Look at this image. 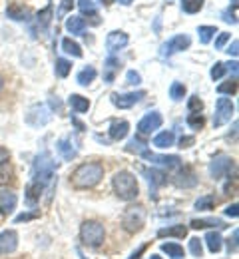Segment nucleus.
Masks as SVG:
<instances>
[{"label":"nucleus","mask_w":239,"mask_h":259,"mask_svg":"<svg viewBox=\"0 0 239 259\" xmlns=\"http://www.w3.org/2000/svg\"><path fill=\"white\" fill-rule=\"evenodd\" d=\"M183 96H185V86L181 82H173L170 86V98L173 102H179L183 100Z\"/></svg>","instance_id":"37"},{"label":"nucleus","mask_w":239,"mask_h":259,"mask_svg":"<svg viewBox=\"0 0 239 259\" xmlns=\"http://www.w3.org/2000/svg\"><path fill=\"white\" fill-rule=\"evenodd\" d=\"M80 239L84 245L88 247H100L106 239V231L104 226L98 222H84L80 227Z\"/></svg>","instance_id":"4"},{"label":"nucleus","mask_w":239,"mask_h":259,"mask_svg":"<svg viewBox=\"0 0 239 259\" xmlns=\"http://www.w3.org/2000/svg\"><path fill=\"white\" fill-rule=\"evenodd\" d=\"M213 205H215V197L213 195H204V197H200L196 201V209H200V211H209V209H213Z\"/></svg>","instance_id":"36"},{"label":"nucleus","mask_w":239,"mask_h":259,"mask_svg":"<svg viewBox=\"0 0 239 259\" xmlns=\"http://www.w3.org/2000/svg\"><path fill=\"white\" fill-rule=\"evenodd\" d=\"M237 209H239L237 203H231V205H227V207H225V215H229V218H237L239 215Z\"/></svg>","instance_id":"51"},{"label":"nucleus","mask_w":239,"mask_h":259,"mask_svg":"<svg viewBox=\"0 0 239 259\" xmlns=\"http://www.w3.org/2000/svg\"><path fill=\"white\" fill-rule=\"evenodd\" d=\"M78 8H80L82 14L92 16L94 18V24H98V10H96V6H94L92 0H78Z\"/></svg>","instance_id":"30"},{"label":"nucleus","mask_w":239,"mask_h":259,"mask_svg":"<svg viewBox=\"0 0 239 259\" xmlns=\"http://www.w3.org/2000/svg\"><path fill=\"white\" fill-rule=\"evenodd\" d=\"M141 82V78H139V74H137L136 70H130L128 74H126V84H130V86H137Z\"/></svg>","instance_id":"47"},{"label":"nucleus","mask_w":239,"mask_h":259,"mask_svg":"<svg viewBox=\"0 0 239 259\" xmlns=\"http://www.w3.org/2000/svg\"><path fill=\"white\" fill-rule=\"evenodd\" d=\"M102 2H104V4H108V2H110V0H102Z\"/></svg>","instance_id":"61"},{"label":"nucleus","mask_w":239,"mask_h":259,"mask_svg":"<svg viewBox=\"0 0 239 259\" xmlns=\"http://www.w3.org/2000/svg\"><path fill=\"white\" fill-rule=\"evenodd\" d=\"M68 102H70V106H72V110H76L78 114H82V112H88V108H90V102H88V98L80 96V94H72Z\"/></svg>","instance_id":"27"},{"label":"nucleus","mask_w":239,"mask_h":259,"mask_svg":"<svg viewBox=\"0 0 239 259\" xmlns=\"http://www.w3.org/2000/svg\"><path fill=\"white\" fill-rule=\"evenodd\" d=\"M225 68H229L233 74H237V62H229V64H225Z\"/></svg>","instance_id":"56"},{"label":"nucleus","mask_w":239,"mask_h":259,"mask_svg":"<svg viewBox=\"0 0 239 259\" xmlns=\"http://www.w3.org/2000/svg\"><path fill=\"white\" fill-rule=\"evenodd\" d=\"M173 140H175L173 132H162V134H158V136L154 138V146L160 148V150H166V148L173 146Z\"/></svg>","instance_id":"25"},{"label":"nucleus","mask_w":239,"mask_h":259,"mask_svg":"<svg viewBox=\"0 0 239 259\" xmlns=\"http://www.w3.org/2000/svg\"><path fill=\"white\" fill-rule=\"evenodd\" d=\"M239 48V42L237 40H233V44H231V46H229V48H227V54H229V56H233V58H235V56H237V50Z\"/></svg>","instance_id":"54"},{"label":"nucleus","mask_w":239,"mask_h":259,"mask_svg":"<svg viewBox=\"0 0 239 259\" xmlns=\"http://www.w3.org/2000/svg\"><path fill=\"white\" fill-rule=\"evenodd\" d=\"M150 259H162V257H160V255H152Z\"/></svg>","instance_id":"59"},{"label":"nucleus","mask_w":239,"mask_h":259,"mask_svg":"<svg viewBox=\"0 0 239 259\" xmlns=\"http://www.w3.org/2000/svg\"><path fill=\"white\" fill-rule=\"evenodd\" d=\"M235 169V162L231 160V158H227V156H217V158H213V162L209 163V176L213 178V180H221V178H227L231 171Z\"/></svg>","instance_id":"6"},{"label":"nucleus","mask_w":239,"mask_h":259,"mask_svg":"<svg viewBox=\"0 0 239 259\" xmlns=\"http://www.w3.org/2000/svg\"><path fill=\"white\" fill-rule=\"evenodd\" d=\"M237 237H239V231L235 229L233 235H231L229 241H227V251H229V255H231V253H237Z\"/></svg>","instance_id":"46"},{"label":"nucleus","mask_w":239,"mask_h":259,"mask_svg":"<svg viewBox=\"0 0 239 259\" xmlns=\"http://www.w3.org/2000/svg\"><path fill=\"white\" fill-rule=\"evenodd\" d=\"M96 68H92V66H88V68H84V70H80V74H78V84H82V86H88V84H92L94 82V78H96Z\"/></svg>","instance_id":"32"},{"label":"nucleus","mask_w":239,"mask_h":259,"mask_svg":"<svg viewBox=\"0 0 239 259\" xmlns=\"http://www.w3.org/2000/svg\"><path fill=\"white\" fill-rule=\"evenodd\" d=\"M139 156L146 158V160H150L152 163L164 165V167H168V169H177V167H181L179 156H158V154H152V152H148V150H144Z\"/></svg>","instance_id":"11"},{"label":"nucleus","mask_w":239,"mask_h":259,"mask_svg":"<svg viewBox=\"0 0 239 259\" xmlns=\"http://www.w3.org/2000/svg\"><path fill=\"white\" fill-rule=\"evenodd\" d=\"M189 251H192L194 257H202L204 255V245H202L200 237H192L189 239Z\"/></svg>","instance_id":"40"},{"label":"nucleus","mask_w":239,"mask_h":259,"mask_svg":"<svg viewBox=\"0 0 239 259\" xmlns=\"http://www.w3.org/2000/svg\"><path fill=\"white\" fill-rule=\"evenodd\" d=\"M173 184L177 188H194L198 184V178L189 167H183V169H179V174L173 176Z\"/></svg>","instance_id":"15"},{"label":"nucleus","mask_w":239,"mask_h":259,"mask_svg":"<svg viewBox=\"0 0 239 259\" xmlns=\"http://www.w3.org/2000/svg\"><path fill=\"white\" fill-rule=\"evenodd\" d=\"M128 130H130V124H128L126 120H122V122H112V126H110V138L116 140V142H120V140H124V138L128 136Z\"/></svg>","instance_id":"19"},{"label":"nucleus","mask_w":239,"mask_h":259,"mask_svg":"<svg viewBox=\"0 0 239 259\" xmlns=\"http://www.w3.org/2000/svg\"><path fill=\"white\" fill-rule=\"evenodd\" d=\"M126 44H128V34L122 32V30H114V32L108 34V38H106V48H108L110 54L118 52V50L124 48Z\"/></svg>","instance_id":"14"},{"label":"nucleus","mask_w":239,"mask_h":259,"mask_svg":"<svg viewBox=\"0 0 239 259\" xmlns=\"http://www.w3.org/2000/svg\"><path fill=\"white\" fill-rule=\"evenodd\" d=\"M116 2H118V4H124V6H130L134 0H116Z\"/></svg>","instance_id":"57"},{"label":"nucleus","mask_w":239,"mask_h":259,"mask_svg":"<svg viewBox=\"0 0 239 259\" xmlns=\"http://www.w3.org/2000/svg\"><path fill=\"white\" fill-rule=\"evenodd\" d=\"M233 112H235V106H233V102H231L229 98H219V100H217V104H215L213 126H215V128H219V126L227 124V122L231 120Z\"/></svg>","instance_id":"7"},{"label":"nucleus","mask_w":239,"mask_h":259,"mask_svg":"<svg viewBox=\"0 0 239 259\" xmlns=\"http://www.w3.org/2000/svg\"><path fill=\"white\" fill-rule=\"evenodd\" d=\"M6 16L12 18V20H28L30 10L24 8V6H20V4H10L8 10H6Z\"/></svg>","instance_id":"23"},{"label":"nucleus","mask_w":239,"mask_h":259,"mask_svg":"<svg viewBox=\"0 0 239 259\" xmlns=\"http://www.w3.org/2000/svg\"><path fill=\"white\" fill-rule=\"evenodd\" d=\"M204 124H205V120L202 114H189V116H187V126H189V128L202 130L204 128Z\"/></svg>","instance_id":"42"},{"label":"nucleus","mask_w":239,"mask_h":259,"mask_svg":"<svg viewBox=\"0 0 239 259\" xmlns=\"http://www.w3.org/2000/svg\"><path fill=\"white\" fill-rule=\"evenodd\" d=\"M42 192H44V186L38 184L36 180H32V182L26 186V201H28V205H36V203L40 201Z\"/></svg>","instance_id":"18"},{"label":"nucleus","mask_w":239,"mask_h":259,"mask_svg":"<svg viewBox=\"0 0 239 259\" xmlns=\"http://www.w3.org/2000/svg\"><path fill=\"white\" fill-rule=\"evenodd\" d=\"M0 90H2V78H0Z\"/></svg>","instance_id":"60"},{"label":"nucleus","mask_w":239,"mask_h":259,"mask_svg":"<svg viewBox=\"0 0 239 259\" xmlns=\"http://www.w3.org/2000/svg\"><path fill=\"white\" fill-rule=\"evenodd\" d=\"M56 146H58V152L62 154V158H64V160H68V162L70 160H74V158H76V154H78V152H76V148H74V144H72V140H68V138H62Z\"/></svg>","instance_id":"22"},{"label":"nucleus","mask_w":239,"mask_h":259,"mask_svg":"<svg viewBox=\"0 0 239 259\" xmlns=\"http://www.w3.org/2000/svg\"><path fill=\"white\" fill-rule=\"evenodd\" d=\"M56 76H60V78H66L70 74V70H72V64H70L68 60H64V58H58L56 60Z\"/></svg>","instance_id":"39"},{"label":"nucleus","mask_w":239,"mask_h":259,"mask_svg":"<svg viewBox=\"0 0 239 259\" xmlns=\"http://www.w3.org/2000/svg\"><path fill=\"white\" fill-rule=\"evenodd\" d=\"M189 227H194V229H205V227H219V229H223L225 224L221 222V220H194Z\"/></svg>","instance_id":"33"},{"label":"nucleus","mask_w":239,"mask_h":259,"mask_svg":"<svg viewBox=\"0 0 239 259\" xmlns=\"http://www.w3.org/2000/svg\"><path fill=\"white\" fill-rule=\"evenodd\" d=\"M158 235L160 237H177V239H183L185 235H187V227L185 226H170V227H162L160 231H158Z\"/></svg>","instance_id":"24"},{"label":"nucleus","mask_w":239,"mask_h":259,"mask_svg":"<svg viewBox=\"0 0 239 259\" xmlns=\"http://www.w3.org/2000/svg\"><path fill=\"white\" fill-rule=\"evenodd\" d=\"M205 245H207V249H209L211 253H219L221 247H223V239H221V235H219L217 231H209V233L205 235Z\"/></svg>","instance_id":"21"},{"label":"nucleus","mask_w":239,"mask_h":259,"mask_svg":"<svg viewBox=\"0 0 239 259\" xmlns=\"http://www.w3.org/2000/svg\"><path fill=\"white\" fill-rule=\"evenodd\" d=\"M225 70H227V68H225L223 62H215V66L211 68V78H213V80H219V78L225 74Z\"/></svg>","instance_id":"45"},{"label":"nucleus","mask_w":239,"mask_h":259,"mask_svg":"<svg viewBox=\"0 0 239 259\" xmlns=\"http://www.w3.org/2000/svg\"><path fill=\"white\" fill-rule=\"evenodd\" d=\"M187 110H189V114H200V112L204 110V102L200 100V96L189 98V102H187Z\"/></svg>","instance_id":"43"},{"label":"nucleus","mask_w":239,"mask_h":259,"mask_svg":"<svg viewBox=\"0 0 239 259\" xmlns=\"http://www.w3.org/2000/svg\"><path fill=\"white\" fill-rule=\"evenodd\" d=\"M112 186H114L116 195H118L122 201H134L137 197V194H139L136 176L130 174V171H126V169H122V171H118V174L114 176Z\"/></svg>","instance_id":"3"},{"label":"nucleus","mask_w":239,"mask_h":259,"mask_svg":"<svg viewBox=\"0 0 239 259\" xmlns=\"http://www.w3.org/2000/svg\"><path fill=\"white\" fill-rule=\"evenodd\" d=\"M194 144V138L192 136H183L181 140H179V148H189Z\"/></svg>","instance_id":"52"},{"label":"nucleus","mask_w":239,"mask_h":259,"mask_svg":"<svg viewBox=\"0 0 239 259\" xmlns=\"http://www.w3.org/2000/svg\"><path fill=\"white\" fill-rule=\"evenodd\" d=\"M36 22H38L40 30L46 32V30L50 28V22H52V6H46L44 10H40L38 16H36Z\"/></svg>","instance_id":"26"},{"label":"nucleus","mask_w":239,"mask_h":259,"mask_svg":"<svg viewBox=\"0 0 239 259\" xmlns=\"http://www.w3.org/2000/svg\"><path fill=\"white\" fill-rule=\"evenodd\" d=\"M146 247H148L146 243H144V245H139V247H137L136 251H134V253H132V255H130V257H128V259H139V257H141V255H144V251H146Z\"/></svg>","instance_id":"53"},{"label":"nucleus","mask_w":239,"mask_h":259,"mask_svg":"<svg viewBox=\"0 0 239 259\" xmlns=\"http://www.w3.org/2000/svg\"><path fill=\"white\" fill-rule=\"evenodd\" d=\"M12 178H14V169H12L10 162L8 160H0V186L12 182Z\"/></svg>","instance_id":"31"},{"label":"nucleus","mask_w":239,"mask_h":259,"mask_svg":"<svg viewBox=\"0 0 239 259\" xmlns=\"http://www.w3.org/2000/svg\"><path fill=\"white\" fill-rule=\"evenodd\" d=\"M189 36L187 34H177V36H171L168 42H164L162 44V56L164 58H168L171 54H175V52H181V50H185L187 46H189Z\"/></svg>","instance_id":"8"},{"label":"nucleus","mask_w":239,"mask_h":259,"mask_svg":"<svg viewBox=\"0 0 239 259\" xmlns=\"http://www.w3.org/2000/svg\"><path fill=\"white\" fill-rule=\"evenodd\" d=\"M40 213L38 211H32V213H20L16 220H14V224H22V222H30V220H36Z\"/></svg>","instance_id":"49"},{"label":"nucleus","mask_w":239,"mask_h":259,"mask_svg":"<svg viewBox=\"0 0 239 259\" xmlns=\"http://www.w3.org/2000/svg\"><path fill=\"white\" fill-rule=\"evenodd\" d=\"M162 114L160 112H150V114H146L141 120H139V124H137V132H139V136H148V134H152V132H156V130L162 126Z\"/></svg>","instance_id":"10"},{"label":"nucleus","mask_w":239,"mask_h":259,"mask_svg":"<svg viewBox=\"0 0 239 259\" xmlns=\"http://www.w3.org/2000/svg\"><path fill=\"white\" fill-rule=\"evenodd\" d=\"M32 180L38 184H42L44 188L50 186V192L54 190V182H56V163L52 162V156L48 152H42L34 158L32 165Z\"/></svg>","instance_id":"2"},{"label":"nucleus","mask_w":239,"mask_h":259,"mask_svg":"<svg viewBox=\"0 0 239 259\" xmlns=\"http://www.w3.org/2000/svg\"><path fill=\"white\" fill-rule=\"evenodd\" d=\"M198 34H200L202 44H207V42H211L213 34H217V28H215V26H200V28H198Z\"/></svg>","instance_id":"38"},{"label":"nucleus","mask_w":239,"mask_h":259,"mask_svg":"<svg viewBox=\"0 0 239 259\" xmlns=\"http://www.w3.org/2000/svg\"><path fill=\"white\" fill-rule=\"evenodd\" d=\"M141 174L148 178V182H150V186L156 190L158 186H164L166 182H168V178H166V174H162L160 169H141Z\"/></svg>","instance_id":"20"},{"label":"nucleus","mask_w":239,"mask_h":259,"mask_svg":"<svg viewBox=\"0 0 239 259\" xmlns=\"http://www.w3.org/2000/svg\"><path fill=\"white\" fill-rule=\"evenodd\" d=\"M26 122H28L30 126H34V128L46 126V124L50 122V110H48L46 106H42V104H36V106H32V108L28 110Z\"/></svg>","instance_id":"9"},{"label":"nucleus","mask_w":239,"mask_h":259,"mask_svg":"<svg viewBox=\"0 0 239 259\" xmlns=\"http://www.w3.org/2000/svg\"><path fill=\"white\" fill-rule=\"evenodd\" d=\"M86 28V20L82 16H70L66 20V30L72 34H82Z\"/></svg>","instance_id":"28"},{"label":"nucleus","mask_w":239,"mask_h":259,"mask_svg":"<svg viewBox=\"0 0 239 259\" xmlns=\"http://www.w3.org/2000/svg\"><path fill=\"white\" fill-rule=\"evenodd\" d=\"M144 96H146L144 90H139V92H128V94H112V102H114L116 108L128 110V108H132V106H136Z\"/></svg>","instance_id":"12"},{"label":"nucleus","mask_w":239,"mask_h":259,"mask_svg":"<svg viewBox=\"0 0 239 259\" xmlns=\"http://www.w3.org/2000/svg\"><path fill=\"white\" fill-rule=\"evenodd\" d=\"M18 247V233L14 229H6L0 233V255L14 253Z\"/></svg>","instance_id":"13"},{"label":"nucleus","mask_w":239,"mask_h":259,"mask_svg":"<svg viewBox=\"0 0 239 259\" xmlns=\"http://www.w3.org/2000/svg\"><path fill=\"white\" fill-rule=\"evenodd\" d=\"M223 20H225V22H229V24H235V22H237L235 14H231L229 10H227V12H223Z\"/></svg>","instance_id":"55"},{"label":"nucleus","mask_w":239,"mask_h":259,"mask_svg":"<svg viewBox=\"0 0 239 259\" xmlns=\"http://www.w3.org/2000/svg\"><path fill=\"white\" fill-rule=\"evenodd\" d=\"M72 8V0H58V16L62 18L66 12Z\"/></svg>","instance_id":"48"},{"label":"nucleus","mask_w":239,"mask_h":259,"mask_svg":"<svg viewBox=\"0 0 239 259\" xmlns=\"http://www.w3.org/2000/svg\"><path fill=\"white\" fill-rule=\"evenodd\" d=\"M231 4H233V8H237V0H231Z\"/></svg>","instance_id":"58"},{"label":"nucleus","mask_w":239,"mask_h":259,"mask_svg":"<svg viewBox=\"0 0 239 259\" xmlns=\"http://www.w3.org/2000/svg\"><path fill=\"white\" fill-rule=\"evenodd\" d=\"M16 201H18V197H16L14 192L2 190V192H0V211H2V213H10V211L16 207Z\"/></svg>","instance_id":"16"},{"label":"nucleus","mask_w":239,"mask_h":259,"mask_svg":"<svg viewBox=\"0 0 239 259\" xmlns=\"http://www.w3.org/2000/svg\"><path fill=\"white\" fill-rule=\"evenodd\" d=\"M118 72H120V60H118L116 56H110V58L106 60V64H104V80H106L108 84H112Z\"/></svg>","instance_id":"17"},{"label":"nucleus","mask_w":239,"mask_h":259,"mask_svg":"<svg viewBox=\"0 0 239 259\" xmlns=\"http://www.w3.org/2000/svg\"><path fill=\"white\" fill-rule=\"evenodd\" d=\"M62 48H64L66 54H72L74 58H82V48H80V44H76L72 38H64V40H62Z\"/></svg>","instance_id":"34"},{"label":"nucleus","mask_w":239,"mask_h":259,"mask_svg":"<svg viewBox=\"0 0 239 259\" xmlns=\"http://www.w3.org/2000/svg\"><path fill=\"white\" fill-rule=\"evenodd\" d=\"M162 251L168 253V257L171 259H183V255H185V251L179 243H162Z\"/></svg>","instance_id":"29"},{"label":"nucleus","mask_w":239,"mask_h":259,"mask_svg":"<svg viewBox=\"0 0 239 259\" xmlns=\"http://www.w3.org/2000/svg\"><path fill=\"white\" fill-rule=\"evenodd\" d=\"M227 40H229V34H227V32H221V34H219V38L215 40V48H217V50H219V48H223Z\"/></svg>","instance_id":"50"},{"label":"nucleus","mask_w":239,"mask_h":259,"mask_svg":"<svg viewBox=\"0 0 239 259\" xmlns=\"http://www.w3.org/2000/svg\"><path fill=\"white\" fill-rule=\"evenodd\" d=\"M217 92H219V94H235V92H237V82H235V78L229 80V82L219 84V86H217Z\"/></svg>","instance_id":"41"},{"label":"nucleus","mask_w":239,"mask_h":259,"mask_svg":"<svg viewBox=\"0 0 239 259\" xmlns=\"http://www.w3.org/2000/svg\"><path fill=\"white\" fill-rule=\"evenodd\" d=\"M181 8L187 14H196L204 8V0H181Z\"/></svg>","instance_id":"35"},{"label":"nucleus","mask_w":239,"mask_h":259,"mask_svg":"<svg viewBox=\"0 0 239 259\" xmlns=\"http://www.w3.org/2000/svg\"><path fill=\"white\" fill-rule=\"evenodd\" d=\"M144 146H146L144 142H139V140H136V138H134V140H130V142H128L126 150H128V152H136V154H141V152L146 150Z\"/></svg>","instance_id":"44"},{"label":"nucleus","mask_w":239,"mask_h":259,"mask_svg":"<svg viewBox=\"0 0 239 259\" xmlns=\"http://www.w3.org/2000/svg\"><path fill=\"white\" fill-rule=\"evenodd\" d=\"M102 178H104L102 163L90 162V163H82V165H78L76 171L72 174L70 182H72L74 188H78V190H86V188H94Z\"/></svg>","instance_id":"1"},{"label":"nucleus","mask_w":239,"mask_h":259,"mask_svg":"<svg viewBox=\"0 0 239 259\" xmlns=\"http://www.w3.org/2000/svg\"><path fill=\"white\" fill-rule=\"evenodd\" d=\"M146 224V211L141 205H132L122 215V226L128 233H137Z\"/></svg>","instance_id":"5"}]
</instances>
